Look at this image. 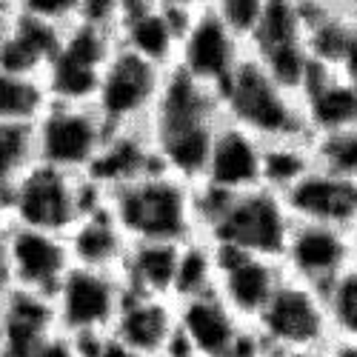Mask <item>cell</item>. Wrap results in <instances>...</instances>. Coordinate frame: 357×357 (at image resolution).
<instances>
[{
	"instance_id": "cell-43",
	"label": "cell",
	"mask_w": 357,
	"mask_h": 357,
	"mask_svg": "<svg viewBox=\"0 0 357 357\" xmlns=\"http://www.w3.org/2000/svg\"><path fill=\"white\" fill-rule=\"evenodd\" d=\"M166 357H197V354H192V351H186V349H174V351L166 354Z\"/></svg>"
},
{
	"instance_id": "cell-25",
	"label": "cell",
	"mask_w": 357,
	"mask_h": 357,
	"mask_svg": "<svg viewBox=\"0 0 357 357\" xmlns=\"http://www.w3.org/2000/svg\"><path fill=\"white\" fill-rule=\"evenodd\" d=\"M183 243H172V241H132L129 252H126V257L121 263V269H117V275H121L126 291H132V294L174 297L177 257H181V246Z\"/></svg>"
},
{
	"instance_id": "cell-6",
	"label": "cell",
	"mask_w": 357,
	"mask_h": 357,
	"mask_svg": "<svg viewBox=\"0 0 357 357\" xmlns=\"http://www.w3.org/2000/svg\"><path fill=\"white\" fill-rule=\"evenodd\" d=\"M83 215V174L35 160L15 183L6 203V223L66 234Z\"/></svg>"
},
{
	"instance_id": "cell-42",
	"label": "cell",
	"mask_w": 357,
	"mask_h": 357,
	"mask_svg": "<svg viewBox=\"0 0 357 357\" xmlns=\"http://www.w3.org/2000/svg\"><path fill=\"white\" fill-rule=\"evenodd\" d=\"M349 234H351V243H354V252H357V215H354V220L349 226Z\"/></svg>"
},
{
	"instance_id": "cell-20",
	"label": "cell",
	"mask_w": 357,
	"mask_h": 357,
	"mask_svg": "<svg viewBox=\"0 0 357 357\" xmlns=\"http://www.w3.org/2000/svg\"><path fill=\"white\" fill-rule=\"evenodd\" d=\"M309 135L357 126V86L335 66L314 63L301 92Z\"/></svg>"
},
{
	"instance_id": "cell-11",
	"label": "cell",
	"mask_w": 357,
	"mask_h": 357,
	"mask_svg": "<svg viewBox=\"0 0 357 357\" xmlns=\"http://www.w3.org/2000/svg\"><path fill=\"white\" fill-rule=\"evenodd\" d=\"M252 326L266 346L326 349V343L332 340V323L323 291L289 275Z\"/></svg>"
},
{
	"instance_id": "cell-26",
	"label": "cell",
	"mask_w": 357,
	"mask_h": 357,
	"mask_svg": "<svg viewBox=\"0 0 357 357\" xmlns=\"http://www.w3.org/2000/svg\"><path fill=\"white\" fill-rule=\"evenodd\" d=\"M52 95L38 75H15L0 69V123L35 126L49 109Z\"/></svg>"
},
{
	"instance_id": "cell-16",
	"label": "cell",
	"mask_w": 357,
	"mask_h": 357,
	"mask_svg": "<svg viewBox=\"0 0 357 357\" xmlns=\"http://www.w3.org/2000/svg\"><path fill=\"white\" fill-rule=\"evenodd\" d=\"M215 252H218L215 291L241 320L255 323L286 278L280 257L252 255V252L226 249V246H215Z\"/></svg>"
},
{
	"instance_id": "cell-40",
	"label": "cell",
	"mask_w": 357,
	"mask_h": 357,
	"mask_svg": "<svg viewBox=\"0 0 357 357\" xmlns=\"http://www.w3.org/2000/svg\"><path fill=\"white\" fill-rule=\"evenodd\" d=\"M306 9H329V6H340L343 0H301Z\"/></svg>"
},
{
	"instance_id": "cell-18",
	"label": "cell",
	"mask_w": 357,
	"mask_h": 357,
	"mask_svg": "<svg viewBox=\"0 0 357 357\" xmlns=\"http://www.w3.org/2000/svg\"><path fill=\"white\" fill-rule=\"evenodd\" d=\"M112 335L129 343L146 357H166L181 349L177 335V301L158 294H132L126 291L123 306L114 317Z\"/></svg>"
},
{
	"instance_id": "cell-21",
	"label": "cell",
	"mask_w": 357,
	"mask_h": 357,
	"mask_svg": "<svg viewBox=\"0 0 357 357\" xmlns=\"http://www.w3.org/2000/svg\"><path fill=\"white\" fill-rule=\"evenodd\" d=\"M0 320H3V357H35L54 335H61L52 309V297L12 289L0 301Z\"/></svg>"
},
{
	"instance_id": "cell-1",
	"label": "cell",
	"mask_w": 357,
	"mask_h": 357,
	"mask_svg": "<svg viewBox=\"0 0 357 357\" xmlns=\"http://www.w3.org/2000/svg\"><path fill=\"white\" fill-rule=\"evenodd\" d=\"M220 121L223 106L215 89L197 83L181 69H169L155 112L146 123L158 163L183 181L200 183Z\"/></svg>"
},
{
	"instance_id": "cell-38",
	"label": "cell",
	"mask_w": 357,
	"mask_h": 357,
	"mask_svg": "<svg viewBox=\"0 0 357 357\" xmlns=\"http://www.w3.org/2000/svg\"><path fill=\"white\" fill-rule=\"evenodd\" d=\"M260 357H323V349H286V346H263Z\"/></svg>"
},
{
	"instance_id": "cell-4",
	"label": "cell",
	"mask_w": 357,
	"mask_h": 357,
	"mask_svg": "<svg viewBox=\"0 0 357 357\" xmlns=\"http://www.w3.org/2000/svg\"><path fill=\"white\" fill-rule=\"evenodd\" d=\"M220 106L223 117L241 123L263 143L312 137L301 95L275 80L252 54H246V61L237 66L231 80L223 86Z\"/></svg>"
},
{
	"instance_id": "cell-45",
	"label": "cell",
	"mask_w": 357,
	"mask_h": 357,
	"mask_svg": "<svg viewBox=\"0 0 357 357\" xmlns=\"http://www.w3.org/2000/svg\"><path fill=\"white\" fill-rule=\"evenodd\" d=\"M0 9H15V6H9V3H3V0H0Z\"/></svg>"
},
{
	"instance_id": "cell-5",
	"label": "cell",
	"mask_w": 357,
	"mask_h": 357,
	"mask_svg": "<svg viewBox=\"0 0 357 357\" xmlns=\"http://www.w3.org/2000/svg\"><path fill=\"white\" fill-rule=\"evenodd\" d=\"M169 69L143 61L135 52L117 46L100 75L92 106L103 117L109 132L146 129L155 112L160 86Z\"/></svg>"
},
{
	"instance_id": "cell-13",
	"label": "cell",
	"mask_w": 357,
	"mask_h": 357,
	"mask_svg": "<svg viewBox=\"0 0 357 357\" xmlns=\"http://www.w3.org/2000/svg\"><path fill=\"white\" fill-rule=\"evenodd\" d=\"M354 257L349 229L294 220L280 252V266L289 278L323 291Z\"/></svg>"
},
{
	"instance_id": "cell-10",
	"label": "cell",
	"mask_w": 357,
	"mask_h": 357,
	"mask_svg": "<svg viewBox=\"0 0 357 357\" xmlns=\"http://www.w3.org/2000/svg\"><path fill=\"white\" fill-rule=\"evenodd\" d=\"M126 286L117 272L72 266L52 294L57 329L66 337L106 335L123 306Z\"/></svg>"
},
{
	"instance_id": "cell-14",
	"label": "cell",
	"mask_w": 357,
	"mask_h": 357,
	"mask_svg": "<svg viewBox=\"0 0 357 357\" xmlns=\"http://www.w3.org/2000/svg\"><path fill=\"white\" fill-rule=\"evenodd\" d=\"M195 12L174 9L163 0H126L121 20L114 26L117 46L135 52L137 57L160 69H172L183 29Z\"/></svg>"
},
{
	"instance_id": "cell-23",
	"label": "cell",
	"mask_w": 357,
	"mask_h": 357,
	"mask_svg": "<svg viewBox=\"0 0 357 357\" xmlns=\"http://www.w3.org/2000/svg\"><path fill=\"white\" fill-rule=\"evenodd\" d=\"M69 252L75 266H89V269H106L117 272L129 252L132 237L114 218L112 206H100V209L77 218V223L66 231Z\"/></svg>"
},
{
	"instance_id": "cell-8",
	"label": "cell",
	"mask_w": 357,
	"mask_h": 357,
	"mask_svg": "<svg viewBox=\"0 0 357 357\" xmlns=\"http://www.w3.org/2000/svg\"><path fill=\"white\" fill-rule=\"evenodd\" d=\"M109 140V129L92 103H49L35 123L38 160L72 174H86Z\"/></svg>"
},
{
	"instance_id": "cell-9",
	"label": "cell",
	"mask_w": 357,
	"mask_h": 357,
	"mask_svg": "<svg viewBox=\"0 0 357 357\" xmlns=\"http://www.w3.org/2000/svg\"><path fill=\"white\" fill-rule=\"evenodd\" d=\"M177 335L197 357H260L266 346L255 326L237 317L218 291L177 301Z\"/></svg>"
},
{
	"instance_id": "cell-29",
	"label": "cell",
	"mask_w": 357,
	"mask_h": 357,
	"mask_svg": "<svg viewBox=\"0 0 357 357\" xmlns=\"http://www.w3.org/2000/svg\"><path fill=\"white\" fill-rule=\"evenodd\" d=\"M38 160L35 126L0 123V220L6 223V203L23 172Z\"/></svg>"
},
{
	"instance_id": "cell-36",
	"label": "cell",
	"mask_w": 357,
	"mask_h": 357,
	"mask_svg": "<svg viewBox=\"0 0 357 357\" xmlns=\"http://www.w3.org/2000/svg\"><path fill=\"white\" fill-rule=\"evenodd\" d=\"M15 289L12 278V257H9V237H6V223L0 220V301Z\"/></svg>"
},
{
	"instance_id": "cell-32",
	"label": "cell",
	"mask_w": 357,
	"mask_h": 357,
	"mask_svg": "<svg viewBox=\"0 0 357 357\" xmlns=\"http://www.w3.org/2000/svg\"><path fill=\"white\" fill-rule=\"evenodd\" d=\"M215 9L220 12V17L241 35L249 46V38L255 35L257 20L263 15V3L266 0H212Z\"/></svg>"
},
{
	"instance_id": "cell-15",
	"label": "cell",
	"mask_w": 357,
	"mask_h": 357,
	"mask_svg": "<svg viewBox=\"0 0 357 357\" xmlns=\"http://www.w3.org/2000/svg\"><path fill=\"white\" fill-rule=\"evenodd\" d=\"M6 237H9L15 289L52 297L54 289L66 278V272L75 266L66 234L6 223Z\"/></svg>"
},
{
	"instance_id": "cell-3",
	"label": "cell",
	"mask_w": 357,
	"mask_h": 357,
	"mask_svg": "<svg viewBox=\"0 0 357 357\" xmlns=\"http://www.w3.org/2000/svg\"><path fill=\"white\" fill-rule=\"evenodd\" d=\"M109 206L132 241L183 243L197 229V183L183 181L163 166L109 192Z\"/></svg>"
},
{
	"instance_id": "cell-41",
	"label": "cell",
	"mask_w": 357,
	"mask_h": 357,
	"mask_svg": "<svg viewBox=\"0 0 357 357\" xmlns=\"http://www.w3.org/2000/svg\"><path fill=\"white\" fill-rule=\"evenodd\" d=\"M340 9H343V15H346V17L354 23V29H357V0H343Z\"/></svg>"
},
{
	"instance_id": "cell-12",
	"label": "cell",
	"mask_w": 357,
	"mask_h": 357,
	"mask_svg": "<svg viewBox=\"0 0 357 357\" xmlns=\"http://www.w3.org/2000/svg\"><path fill=\"white\" fill-rule=\"evenodd\" d=\"M246 54H249L246 40L220 17V12L209 0L189 17L172 69L186 72L189 77L215 89L220 95L223 86L237 72V66L246 61Z\"/></svg>"
},
{
	"instance_id": "cell-33",
	"label": "cell",
	"mask_w": 357,
	"mask_h": 357,
	"mask_svg": "<svg viewBox=\"0 0 357 357\" xmlns=\"http://www.w3.org/2000/svg\"><path fill=\"white\" fill-rule=\"evenodd\" d=\"M15 12L32 15V17L54 23V26H69L77 20L80 0H17Z\"/></svg>"
},
{
	"instance_id": "cell-31",
	"label": "cell",
	"mask_w": 357,
	"mask_h": 357,
	"mask_svg": "<svg viewBox=\"0 0 357 357\" xmlns=\"http://www.w3.org/2000/svg\"><path fill=\"white\" fill-rule=\"evenodd\" d=\"M312 152L314 166L343 177L349 183H357V126L312 135Z\"/></svg>"
},
{
	"instance_id": "cell-27",
	"label": "cell",
	"mask_w": 357,
	"mask_h": 357,
	"mask_svg": "<svg viewBox=\"0 0 357 357\" xmlns=\"http://www.w3.org/2000/svg\"><path fill=\"white\" fill-rule=\"evenodd\" d=\"M312 169H314L312 137L272 140L263 149V186L278 195L289 192Z\"/></svg>"
},
{
	"instance_id": "cell-30",
	"label": "cell",
	"mask_w": 357,
	"mask_h": 357,
	"mask_svg": "<svg viewBox=\"0 0 357 357\" xmlns=\"http://www.w3.org/2000/svg\"><path fill=\"white\" fill-rule=\"evenodd\" d=\"M332 337L357 340V257L323 289Z\"/></svg>"
},
{
	"instance_id": "cell-7",
	"label": "cell",
	"mask_w": 357,
	"mask_h": 357,
	"mask_svg": "<svg viewBox=\"0 0 357 357\" xmlns=\"http://www.w3.org/2000/svg\"><path fill=\"white\" fill-rule=\"evenodd\" d=\"M117 49V38L109 29L92 23H69L63 29L52 63L43 72L46 89L54 103H92L100 75Z\"/></svg>"
},
{
	"instance_id": "cell-35",
	"label": "cell",
	"mask_w": 357,
	"mask_h": 357,
	"mask_svg": "<svg viewBox=\"0 0 357 357\" xmlns=\"http://www.w3.org/2000/svg\"><path fill=\"white\" fill-rule=\"evenodd\" d=\"M123 3H126V0H80L77 20L114 32V26H117L121 12H123Z\"/></svg>"
},
{
	"instance_id": "cell-22",
	"label": "cell",
	"mask_w": 357,
	"mask_h": 357,
	"mask_svg": "<svg viewBox=\"0 0 357 357\" xmlns=\"http://www.w3.org/2000/svg\"><path fill=\"white\" fill-rule=\"evenodd\" d=\"M63 29L66 26H54L32 15L12 12L6 32L0 38V69L43 77L57 46H61Z\"/></svg>"
},
{
	"instance_id": "cell-24",
	"label": "cell",
	"mask_w": 357,
	"mask_h": 357,
	"mask_svg": "<svg viewBox=\"0 0 357 357\" xmlns=\"http://www.w3.org/2000/svg\"><path fill=\"white\" fill-rule=\"evenodd\" d=\"M158 166L160 163H158L149 132L146 129H123V132H109L106 146L100 149L98 160L86 172V177H92L106 192H114Z\"/></svg>"
},
{
	"instance_id": "cell-34",
	"label": "cell",
	"mask_w": 357,
	"mask_h": 357,
	"mask_svg": "<svg viewBox=\"0 0 357 357\" xmlns=\"http://www.w3.org/2000/svg\"><path fill=\"white\" fill-rule=\"evenodd\" d=\"M77 357H146L137 349H132L129 343H123L121 337H114L112 332L106 335H80L72 337Z\"/></svg>"
},
{
	"instance_id": "cell-39",
	"label": "cell",
	"mask_w": 357,
	"mask_h": 357,
	"mask_svg": "<svg viewBox=\"0 0 357 357\" xmlns=\"http://www.w3.org/2000/svg\"><path fill=\"white\" fill-rule=\"evenodd\" d=\"M163 3H169V6H174V9H183V12H195V9H200L203 3H209V0H163Z\"/></svg>"
},
{
	"instance_id": "cell-37",
	"label": "cell",
	"mask_w": 357,
	"mask_h": 357,
	"mask_svg": "<svg viewBox=\"0 0 357 357\" xmlns=\"http://www.w3.org/2000/svg\"><path fill=\"white\" fill-rule=\"evenodd\" d=\"M323 357H357V340L349 337H332L323 349Z\"/></svg>"
},
{
	"instance_id": "cell-28",
	"label": "cell",
	"mask_w": 357,
	"mask_h": 357,
	"mask_svg": "<svg viewBox=\"0 0 357 357\" xmlns=\"http://www.w3.org/2000/svg\"><path fill=\"white\" fill-rule=\"evenodd\" d=\"M218 286V252L209 237L195 234L181 246L174 275V301H186L206 291H215Z\"/></svg>"
},
{
	"instance_id": "cell-2",
	"label": "cell",
	"mask_w": 357,
	"mask_h": 357,
	"mask_svg": "<svg viewBox=\"0 0 357 357\" xmlns=\"http://www.w3.org/2000/svg\"><path fill=\"white\" fill-rule=\"evenodd\" d=\"M291 223L283 195L266 186L237 195L197 186V229L215 246L280 257Z\"/></svg>"
},
{
	"instance_id": "cell-44",
	"label": "cell",
	"mask_w": 357,
	"mask_h": 357,
	"mask_svg": "<svg viewBox=\"0 0 357 357\" xmlns=\"http://www.w3.org/2000/svg\"><path fill=\"white\" fill-rule=\"evenodd\" d=\"M6 351V340H3V320H0V357Z\"/></svg>"
},
{
	"instance_id": "cell-46",
	"label": "cell",
	"mask_w": 357,
	"mask_h": 357,
	"mask_svg": "<svg viewBox=\"0 0 357 357\" xmlns=\"http://www.w3.org/2000/svg\"><path fill=\"white\" fill-rule=\"evenodd\" d=\"M3 3H9V6H15V3H17V0H3Z\"/></svg>"
},
{
	"instance_id": "cell-17",
	"label": "cell",
	"mask_w": 357,
	"mask_h": 357,
	"mask_svg": "<svg viewBox=\"0 0 357 357\" xmlns=\"http://www.w3.org/2000/svg\"><path fill=\"white\" fill-rule=\"evenodd\" d=\"M263 149L266 143L257 135L223 117L212 137L209 158H206L197 186L226 195L263 186Z\"/></svg>"
},
{
	"instance_id": "cell-19",
	"label": "cell",
	"mask_w": 357,
	"mask_h": 357,
	"mask_svg": "<svg viewBox=\"0 0 357 357\" xmlns=\"http://www.w3.org/2000/svg\"><path fill=\"white\" fill-rule=\"evenodd\" d=\"M283 200L294 220L349 229L357 215V183L314 166L289 192H283Z\"/></svg>"
}]
</instances>
